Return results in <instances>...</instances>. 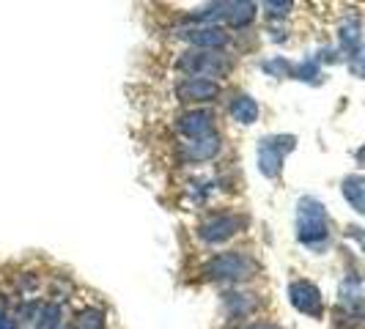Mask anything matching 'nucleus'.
I'll return each mask as SVG.
<instances>
[{"instance_id":"obj_24","label":"nucleus","mask_w":365,"mask_h":329,"mask_svg":"<svg viewBox=\"0 0 365 329\" xmlns=\"http://www.w3.org/2000/svg\"><path fill=\"white\" fill-rule=\"evenodd\" d=\"M244 329H278V324H272V321H253V324H247Z\"/></svg>"},{"instance_id":"obj_21","label":"nucleus","mask_w":365,"mask_h":329,"mask_svg":"<svg viewBox=\"0 0 365 329\" xmlns=\"http://www.w3.org/2000/svg\"><path fill=\"white\" fill-rule=\"evenodd\" d=\"M349 72H352L354 77L365 80V41H363V47L349 58Z\"/></svg>"},{"instance_id":"obj_9","label":"nucleus","mask_w":365,"mask_h":329,"mask_svg":"<svg viewBox=\"0 0 365 329\" xmlns=\"http://www.w3.org/2000/svg\"><path fill=\"white\" fill-rule=\"evenodd\" d=\"M223 151V138L220 132L217 135H209V138H198V140H184L176 148V157L182 164H206L212 160H217Z\"/></svg>"},{"instance_id":"obj_3","label":"nucleus","mask_w":365,"mask_h":329,"mask_svg":"<svg viewBox=\"0 0 365 329\" xmlns=\"http://www.w3.org/2000/svg\"><path fill=\"white\" fill-rule=\"evenodd\" d=\"M173 69L182 72L184 77H203V80L220 82L234 72V61L223 50H195V47H190L173 61Z\"/></svg>"},{"instance_id":"obj_18","label":"nucleus","mask_w":365,"mask_h":329,"mask_svg":"<svg viewBox=\"0 0 365 329\" xmlns=\"http://www.w3.org/2000/svg\"><path fill=\"white\" fill-rule=\"evenodd\" d=\"M77 329H104V313L99 308H82L77 316Z\"/></svg>"},{"instance_id":"obj_1","label":"nucleus","mask_w":365,"mask_h":329,"mask_svg":"<svg viewBox=\"0 0 365 329\" xmlns=\"http://www.w3.org/2000/svg\"><path fill=\"white\" fill-rule=\"evenodd\" d=\"M294 230L297 242L313 252H322L329 247L332 230H329V214L325 203L313 195H305L297 201V217H294Z\"/></svg>"},{"instance_id":"obj_13","label":"nucleus","mask_w":365,"mask_h":329,"mask_svg":"<svg viewBox=\"0 0 365 329\" xmlns=\"http://www.w3.org/2000/svg\"><path fill=\"white\" fill-rule=\"evenodd\" d=\"M341 192H344L346 203L352 206L360 217H365V176H357V173L346 176L341 182Z\"/></svg>"},{"instance_id":"obj_6","label":"nucleus","mask_w":365,"mask_h":329,"mask_svg":"<svg viewBox=\"0 0 365 329\" xmlns=\"http://www.w3.org/2000/svg\"><path fill=\"white\" fill-rule=\"evenodd\" d=\"M173 129L187 138V140H198V138H209L217 135V113L209 107H190L176 118Z\"/></svg>"},{"instance_id":"obj_23","label":"nucleus","mask_w":365,"mask_h":329,"mask_svg":"<svg viewBox=\"0 0 365 329\" xmlns=\"http://www.w3.org/2000/svg\"><path fill=\"white\" fill-rule=\"evenodd\" d=\"M0 329H17V321H14L11 316H6V313H0Z\"/></svg>"},{"instance_id":"obj_7","label":"nucleus","mask_w":365,"mask_h":329,"mask_svg":"<svg viewBox=\"0 0 365 329\" xmlns=\"http://www.w3.org/2000/svg\"><path fill=\"white\" fill-rule=\"evenodd\" d=\"M173 94L182 104H212L223 96V85L214 80H203V77H182L173 85Z\"/></svg>"},{"instance_id":"obj_4","label":"nucleus","mask_w":365,"mask_h":329,"mask_svg":"<svg viewBox=\"0 0 365 329\" xmlns=\"http://www.w3.org/2000/svg\"><path fill=\"white\" fill-rule=\"evenodd\" d=\"M297 148V138L294 135H266L256 145V162H258V173L275 182L283 173L285 157Z\"/></svg>"},{"instance_id":"obj_11","label":"nucleus","mask_w":365,"mask_h":329,"mask_svg":"<svg viewBox=\"0 0 365 329\" xmlns=\"http://www.w3.org/2000/svg\"><path fill=\"white\" fill-rule=\"evenodd\" d=\"M338 47L349 58L363 47V22L357 14H349L341 25H338Z\"/></svg>"},{"instance_id":"obj_10","label":"nucleus","mask_w":365,"mask_h":329,"mask_svg":"<svg viewBox=\"0 0 365 329\" xmlns=\"http://www.w3.org/2000/svg\"><path fill=\"white\" fill-rule=\"evenodd\" d=\"M179 39H184L195 50H223L225 52V47L231 44V33L223 25H195V28L182 30Z\"/></svg>"},{"instance_id":"obj_16","label":"nucleus","mask_w":365,"mask_h":329,"mask_svg":"<svg viewBox=\"0 0 365 329\" xmlns=\"http://www.w3.org/2000/svg\"><path fill=\"white\" fill-rule=\"evenodd\" d=\"M225 305L231 308V316H247V313H253L256 308V299H253V294H225Z\"/></svg>"},{"instance_id":"obj_14","label":"nucleus","mask_w":365,"mask_h":329,"mask_svg":"<svg viewBox=\"0 0 365 329\" xmlns=\"http://www.w3.org/2000/svg\"><path fill=\"white\" fill-rule=\"evenodd\" d=\"M258 6L256 3H228V17L225 22L231 25V28H247L250 22L256 20V11Z\"/></svg>"},{"instance_id":"obj_8","label":"nucleus","mask_w":365,"mask_h":329,"mask_svg":"<svg viewBox=\"0 0 365 329\" xmlns=\"http://www.w3.org/2000/svg\"><path fill=\"white\" fill-rule=\"evenodd\" d=\"M288 302L297 313H303L307 318H322L325 316V296L316 283L310 280H294L288 286Z\"/></svg>"},{"instance_id":"obj_5","label":"nucleus","mask_w":365,"mask_h":329,"mask_svg":"<svg viewBox=\"0 0 365 329\" xmlns=\"http://www.w3.org/2000/svg\"><path fill=\"white\" fill-rule=\"evenodd\" d=\"M242 228H244V220L236 211H214V214H209L206 220L198 223L195 236L201 239L203 245L217 247V245H225L228 239H234Z\"/></svg>"},{"instance_id":"obj_2","label":"nucleus","mask_w":365,"mask_h":329,"mask_svg":"<svg viewBox=\"0 0 365 329\" xmlns=\"http://www.w3.org/2000/svg\"><path fill=\"white\" fill-rule=\"evenodd\" d=\"M258 261L244 252V250H225V252H214L203 261L201 274L212 283H231V286H239L247 283L258 274Z\"/></svg>"},{"instance_id":"obj_25","label":"nucleus","mask_w":365,"mask_h":329,"mask_svg":"<svg viewBox=\"0 0 365 329\" xmlns=\"http://www.w3.org/2000/svg\"><path fill=\"white\" fill-rule=\"evenodd\" d=\"M354 162L360 164V167H365V143L360 145V148H357V151H354Z\"/></svg>"},{"instance_id":"obj_22","label":"nucleus","mask_w":365,"mask_h":329,"mask_svg":"<svg viewBox=\"0 0 365 329\" xmlns=\"http://www.w3.org/2000/svg\"><path fill=\"white\" fill-rule=\"evenodd\" d=\"M346 239H352V242H354V245H357L365 252V228L349 225V228H346Z\"/></svg>"},{"instance_id":"obj_15","label":"nucleus","mask_w":365,"mask_h":329,"mask_svg":"<svg viewBox=\"0 0 365 329\" xmlns=\"http://www.w3.org/2000/svg\"><path fill=\"white\" fill-rule=\"evenodd\" d=\"M261 72H266L275 80H283V77H294V63L283 58V55H275V58L261 61Z\"/></svg>"},{"instance_id":"obj_17","label":"nucleus","mask_w":365,"mask_h":329,"mask_svg":"<svg viewBox=\"0 0 365 329\" xmlns=\"http://www.w3.org/2000/svg\"><path fill=\"white\" fill-rule=\"evenodd\" d=\"M294 77L303 82H316V77H322V63H319V58H305V61L294 63Z\"/></svg>"},{"instance_id":"obj_12","label":"nucleus","mask_w":365,"mask_h":329,"mask_svg":"<svg viewBox=\"0 0 365 329\" xmlns=\"http://www.w3.org/2000/svg\"><path fill=\"white\" fill-rule=\"evenodd\" d=\"M228 116L242 126H253L261 116V104L256 102L250 94H234V99L228 102Z\"/></svg>"},{"instance_id":"obj_19","label":"nucleus","mask_w":365,"mask_h":329,"mask_svg":"<svg viewBox=\"0 0 365 329\" xmlns=\"http://www.w3.org/2000/svg\"><path fill=\"white\" fill-rule=\"evenodd\" d=\"M190 201H195V203H206L209 201V195L214 192V182H203V179H198V182H190Z\"/></svg>"},{"instance_id":"obj_20","label":"nucleus","mask_w":365,"mask_h":329,"mask_svg":"<svg viewBox=\"0 0 365 329\" xmlns=\"http://www.w3.org/2000/svg\"><path fill=\"white\" fill-rule=\"evenodd\" d=\"M261 9H264V14L269 20H283V17H288V11L294 9V3H288V0L285 3H264Z\"/></svg>"}]
</instances>
